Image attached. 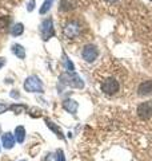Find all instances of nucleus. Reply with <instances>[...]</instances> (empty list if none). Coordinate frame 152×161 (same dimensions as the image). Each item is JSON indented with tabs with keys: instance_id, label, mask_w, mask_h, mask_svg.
<instances>
[{
	"instance_id": "nucleus-3",
	"label": "nucleus",
	"mask_w": 152,
	"mask_h": 161,
	"mask_svg": "<svg viewBox=\"0 0 152 161\" xmlns=\"http://www.w3.org/2000/svg\"><path fill=\"white\" fill-rule=\"evenodd\" d=\"M60 82L64 83V85H68V86H71V87L82 89L84 86L83 80L80 79L79 75L76 73H73V71H67V73L62 74V75H60Z\"/></svg>"
},
{
	"instance_id": "nucleus-24",
	"label": "nucleus",
	"mask_w": 152,
	"mask_h": 161,
	"mask_svg": "<svg viewBox=\"0 0 152 161\" xmlns=\"http://www.w3.org/2000/svg\"><path fill=\"white\" fill-rule=\"evenodd\" d=\"M151 2H152V0H151Z\"/></svg>"
},
{
	"instance_id": "nucleus-22",
	"label": "nucleus",
	"mask_w": 152,
	"mask_h": 161,
	"mask_svg": "<svg viewBox=\"0 0 152 161\" xmlns=\"http://www.w3.org/2000/svg\"><path fill=\"white\" fill-rule=\"evenodd\" d=\"M105 2H108V3H116L118 0H105Z\"/></svg>"
},
{
	"instance_id": "nucleus-15",
	"label": "nucleus",
	"mask_w": 152,
	"mask_h": 161,
	"mask_svg": "<svg viewBox=\"0 0 152 161\" xmlns=\"http://www.w3.org/2000/svg\"><path fill=\"white\" fill-rule=\"evenodd\" d=\"M52 3H53V0H44L43 2V6L40 7V14L42 15H44V14H47L49 9H51V7H52Z\"/></svg>"
},
{
	"instance_id": "nucleus-17",
	"label": "nucleus",
	"mask_w": 152,
	"mask_h": 161,
	"mask_svg": "<svg viewBox=\"0 0 152 161\" xmlns=\"http://www.w3.org/2000/svg\"><path fill=\"white\" fill-rule=\"evenodd\" d=\"M11 109L13 110V112L15 113H20V112H22V110H24V109H27V108H25L24 106V105H12V106H11Z\"/></svg>"
},
{
	"instance_id": "nucleus-11",
	"label": "nucleus",
	"mask_w": 152,
	"mask_h": 161,
	"mask_svg": "<svg viewBox=\"0 0 152 161\" xmlns=\"http://www.w3.org/2000/svg\"><path fill=\"white\" fill-rule=\"evenodd\" d=\"M75 7H76L75 0H62V3L59 6V11H69V9Z\"/></svg>"
},
{
	"instance_id": "nucleus-14",
	"label": "nucleus",
	"mask_w": 152,
	"mask_h": 161,
	"mask_svg": "<svg viewBox=\"0 0 152 161\" xmlns=\"http://www.w3.org/2000/svg\"><path fill=\"white\" fill-rule=\"evenodd\" d=\"M15 137H16L18 142L22 144L24 138H25V129L23 126H18L16 129H15Z\"/></svg>"
},
{
	"instance_id": "nucleus-19",
	"label": "nucleus",
	"mask_w": 152,
	"mask_h": 161,
	"mask_svg": "<svg viewBox=\"0 0 152 161\" xmlns=\"http://www.w3.org/2000/svg\"><path fill=\"white\" fill-rule=\"evenodd\" d=\"M33 8H35V0H29V4H28V7H27L28 12L33 11Z\"/></svg>"
},
{
	"instance_id": "nucleus-1",
	"label": "nucleus",
	"mask_w": 152,
	"mask_h": 161,
	"mask_svg": "<svg viewBox=\"0 0 152 161\" xmlns=\"http://www.w3.org/2000/svg\"><path fill=\"white\" fill-rule=\"evenodd\" d=\"M82 31H83L82 22L78 20V19L68 20V22L64 24V27H63V35L67 39H75V38L80 36Z\"/></svg>"
},
{
	"instance_id": "nucleus-4",
	"label": "nucleus",
	"mask_w": 152,
	"mask_h": 161,
	"mask_svg": "<svg viewBox=\"0 0 152 161\" xmlns=\"http://www.w3.org/2000/svg\"><path fill=\"white\" fill-rule=\"evenodd\" d=\"M24 89L31 93H42L43 92V83L36 75H31L25 79L24 82Z\"/></svg>"
},
{
	"instance_id": "nucleus-21",
	"label": "nucleus",
	"mask_w": 152,
	"mask_h": 161,
	"mask_svg": "<svg viewBox=\"0 0 152 161\" xmlns=\"http://www.w3.org/2000/svg\"><path fill=\"white\" fill-rule=\"evenodd\" d=\"M6 64V58H0V69Z\"/></svg>"
},
{
	"instance_id": "nucleus-9",
	"label": "nucleus",
	"mask_w": 152,
	"mask_h": 161,
	"mask_svg": "<svg viewBox=\"0 0 152 161\" xmlns=\"http://www.w3.org/2000/svg\"><path fill=\"white\" fill-rule=\"evenodd\" d=\"M78 102L76 101H73V99H65L64 102H63V108L67 110L68 113H72V114H75L76 113V110H78Z\"/></svg>"
},
{
	"instance_id": "nucleus-18",
	"label": "nucleus",
	"mask_w": 152,
	"mask_h": 161,
	"mask_svg": "<svg viewBox=\"0 0 152 161\" xmlns=\"http://www.w3.org/2000/svg\"><path fill=\"white\" fill-rule=\"evenodd\" d=\"M56 161H65L63 150H58V152H56Z\"/></svg>"
},
{
	"instance_id": "nucleus-2",
	"label": "nucleus",
	"mask_w": 152,
	"mask_h": 161,
	"mask_svg": "<svg viewBox=\"0 0 152 161\" xmlns=\"http://www.w3.org/2000/svg\"><path fill=\"white\" fill-rule=\"evenodd\" d=\"M101 92H103L104 94H108V95H114L116 94L120 90V82L119 79L114 77V75H109V77L104 78L103 80H101Z\"/></svg>"
},
{
	"instance_id": "nucleus-8",
	"label": "nucleus",
	"mask_w": 152,
	"mask_h": 161,
	"mask_svg": "<svg viewBox=\"0 0 152 161\" xmlns=\"http://www.w3.org/2000/svg\"><path fill=\"white\" fill-rule=\"evenodd\" d=\"M139 95H152V80H145L138 87Z\"/></svg>"
},
{
	"instance_id": "nucleus-7",
	"label": "nucleus",
	"mask_w": 152,
	"mask_h": 161,
	"mask_svg": "<svg viewBox=\"0 0 152 161\" xmlns=\"http://www.w3.org/2000/svg\"><path fill=\"white\" fill-rule=\"evenodd\" d=\"M138 115L141 119H148L152 117V101H145V102H141L138 110H136Z\"/></svg>"
},
{
	"instance_id": "nucleus-6",
	"label": "nucleus",
	"mask_w": 152,
	"mask_h": 161,
	"mask_svg": "<svg viewBox=\"0 0 152 161\" xmlns=\"http://www.w3.org/2000/svg\"><path fill=\"white\" fill-rule=\"evenodd\" d=\"M82 57L87 62H94L99 57V48L95 44H87V46H84L82 51Z\"/></svg>"
},
{
	"instance_id": "nucleus-20",
	"label": "nucleus",
	"mask_w": 152,
	"mask_h": 161,
	"mask_svg": "<svg viewBox=\"0 0 152 161\" xmlns=\"http://www.w3.org/2000/svg\"><path fill=\"white\" fill-rule=\"evenodd\" d=\"M7 109H8V106H7V105H4V103H0V114H2V113H4V112H6Z\"/></svg>"
},
{
	"instance_id": "nucleus-13",
	"label": "nucleus",
	"mask_w": 152,
	"mask_h": 161,
	"mask_svg": "<svg viewBox=\"0 0 152 161\" xmlns=\"http://www.w3.org/2000/svg\"><path fill=\"white\" fill-rule=\"evenodd\" d=\"M12 53L16 55L18 58H20V59L25 58V50H24L23 46H20V44H13V46H12Z\"/></svg>"
},
{
	"instance_id": "nucleus-5",
	"label": "nucleus",
	"mask_w": 152,
	"mask_h": 161,
	"mask_svg": "<svg viewBox=\"0 0 152 161\" xmlns=\"http://www.w3.org/2000/svg\"><path fill=\"white\" fill-rule=\"evenodd\" d=\"M40 35H42L43 40H48L55 35V30H53V23L52 19H44L42 24H40Z\"/></svg>"
},
{
	"instance_id": "nucleus-23",
	"label": "nucleus",
	"mask_w": 152,
	"mask_h": 161,
	"mask_svg": "<svg viewBox=\"0 0 152 161\" xmlns=\"http://www.w3.org/2000/svg\"><path fill=\"white\" fill-rule=\"evenodd\" d=\"M22 161H24V160H22Z\"/></svg>"
},
{
	"instance_id": "nucleus-12",
	"label": "nucleus",
	"mask_w": 152,
	"mask_h": 161,
	"mask_svg": "<svg viewBox=\"0 0 152 161\" xmlns=\"http://www.w3.org/2000/svg\"><path fill=\"white\" fill-rule=\"evenodd\" d=\"M45 124H47V126H48V128H49L51 130H52V132H53L55 134H56L59 138H64V136H63V132H62V129H60V128H58L56 125H55V124L52 122V121H49V119L47 118V119H45Z\"/></svg>"
},
{
	"instance_id": "nucleus-10",
	"label": "nucleus",
	"mask_w": 152,
	"mask_h": 161,
	"mask_svg": "<svg viewBox=\"0 0 152 161\" xmlns=\"http://www.w3.org/2000/svg\"><path fill=\"white\" fill-rule=\"evenodd\" d=\"M2 141H3V147L6 148V149H11L13 145H15V138H13V136H12L11 133L3 134Z\"/></svg>"
},
{
	"instance_id": "nucleus-16",
	"label": "nucleus",
	"mask_w": 152,
	"mask_h": 161,
	"mask_svg": "<svg viewBox=\"0 0 152 161\" xmlns=\"http://www.w3.org/2000/svg\"><path fill=\"white\" fill-rule=\"evenodd\" d=\"M24 31V26L22 23H18V24H15V26L12 27V31L11 34L13 35V36H19V35H22Z\"/></svg>"
}]
</instances>
